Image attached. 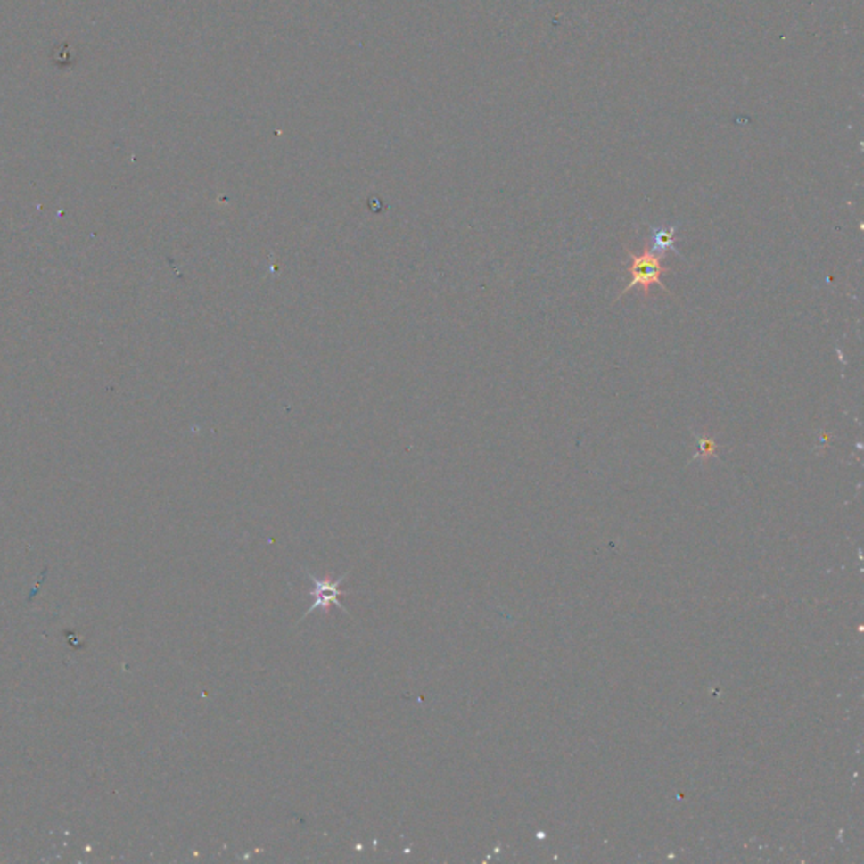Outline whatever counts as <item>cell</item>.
<instances>
[{
    "label": "cell",
    "mask_w": 864,
    "mask_h": 864,
    "mask_svg": "<svg viewBox=\"0 0 864 864\" xmlns=\"http://www.w3.org/2000/svg\"><path fill=\"white\" fill-rule=\"evenodd\" d=\"M629 259H631V264H629V272L631 276V283L620 292L618 298H621L623 294L629 292L635 285H642L645 289V294L646 289L652 285V284H659L660 287L669 292L667 285L662 283V276L671 272V268L662 267L660 264L659 255H655L654 251H645L642 255H635L633 251H629Z\"/></svg>",
    "instance_id": "1"
},
{
    "label": "cell",
    "mask_w": 864,
    "mask_h": 864,
    "mask_svg": "<svg viewBox=\"0 0 864 864\" xmlns=\"http://www.w3.org/2000/svg\"><path fill=\"white\" fill-rule=\"evenodd\" d=\"M309 578L313 580V584H315V588L311 591V597H315V603L304 613V616L313 613L316 610H321V612L328 613L331 605L338 606L341 612H345L346 613L345 606L340 603V597H341L340 584L345 580V576H341L338 581H333V580H319V578H315L313 574H309Z\"/></svg>",
    "instance_id": "2"
},
{
    "label": "cell",
    "mask_w": 864,
    "mask_h": 864,
    "mask_svg": "<svg viewBox=\"0 0 864 864\" xmlns=\"http://www.w3.org/2000/svg\"><path fill=\"white\" fill-rule=\"evenodd\" d=\"M677 228H679V225L654 226L652 228V251H650L659 255L660 259L665 257L667 251H676L677 255H680L676 247Z\"/></svg>",
    "instance_id": "3"
},
{
    "label": "cell",
    "mask_w": 864,
    "mask_h": 864,
    "mask_svg": "<svg viewBox=\"0 0 864 864\" xmlns=\"http://www.w3.org/2000/svg\"><path fill=\"white\" fill-rule=\"evenodd\" d=\"M697 446H699V448H697V455H695V457H701V456H703V457H707V456H714V451L718 449V444H716L714 440H711V438H706V436H701V438L697 440Z\"/></svg>",
    "instance_id": "4"
}]
</instances>
